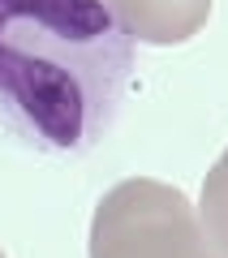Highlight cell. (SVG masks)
<instances>
[{
  "label": "cell",
  "instance_id": "6da1fadb",
  "mask_svg": "<svg viewBox=\"0 0 228 258\" xmlns=\"http://www.w3.org/2000/svg\"><path fill=\"white\" fill-rule=\"evenodd\" d=\"M134 43L103 0H0V129L47 155L99 147L129 91Z\"/></svg>",
  "mask_w": 228,
  "mask_h": 258
},
{
  "label": "cell",
  "instance_id": "7a4b0ae2",
  "mask_svg": "<svg viewBox=\"0 0 228 258\" xmlns=\"http://www.w3.org/2000/svg\"><path fill=\"white\" fill-rule=\"evenodd\" d=\"M91 258H228L207 237L198 207L151 176L112 185L91 220Z\"/></svg>",
  "mask_w": 228,
  "mask_h": 258
},
{
  "label": "cell",
  "instance_id": "3957f363",
  "mask_svg": "<svg viewBox=\"0 0 228 258\" xmlns=\"http://www.w3.org/2000/svg\"><path fill=\"white\" fill-rule=\"evenodd\" d=\"M142 43H185L211 18V0H103Z\"/></svg>",
  "mask_w": 228,
  "mask_h": 258
},
{
  "label": "cell",
  "instance_id": "277c9868",
  "mask_svg": "<svg viewBox=\"0 0 228 258\" xmlns=\"http://www.w3.org/2000/svg\"><path fill=\"white\" fill-rule=\"evenodd\" d=\"M198 220L207 228V237L228 254V151L215 159V168L202 181V203H198Z\"/></svg>",
  "mask_w": 228,
  "mask_h": 258
},
{
  "label": "cell",
  "instance_id": "5b68a950",
  "mask_svg": "<svg viewBox=\"0 0 228 258\" xmlns=\"http://www.w3.org/2000/svg\"><path fill=\"white\" fill-rule=\"evenodd\" d=\"M0 258H5V254H0Z\"/></svg>",
  "mask_w": 228,
  "mask_h": 258
}]
</instances>
